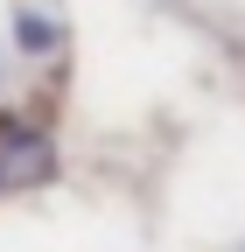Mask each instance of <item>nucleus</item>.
<instances>
[{
  "instance_id": "1",
  "label": "nucleus",
  "mask_w": 245,
  "mask_h": 252,
  "mask_svg": "<svg viewBox=\"0 0 245 252\" xmlns=\"http://www.w3.org/2000/svg\"><path fill=\"white\" fill-rule=\"evenodd\" d=\"M56 175V147L42 126H28L14 112H0V196H14V189H35Z\"/></svg>"
},
{
  "instance_id": "2",
  "label": "nucleus",
  "mask_w": 245,
  "mask_h": 252,
  "mask_svg": "<svg viewBox=\"0 0 245 252\" xmlns=\"http://www.w3.org/2000/svg\"><path fill=\"white\" fill-rule=\"evenodd\" d=\"M14 42H21L28 56H49L63 35H56V21H49V14H14Z\"/></svg>"
}]
</instances>
